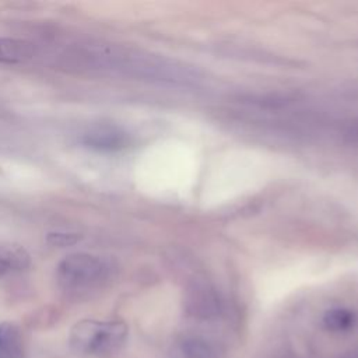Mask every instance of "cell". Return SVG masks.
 <instances>
[{
	"instance_id": "obj_1",
	"label": "cell",
	"mask_w": 358,
	"mask_h": 358,
	"mask_svg": "<svg viewBox=\"0 0 358 358\" xmlns=\"http://www.w3.org/2000/svg\"><path fill=\"white\" fill-rule=\"evenodd\" d=\"M113 264L98 255L77 252L66 256L56 267L59 287L71 296H87L105 287L113 274Z\"/></svg>"
},
{
	"instance_id": "obj_5",
	"label": "cell",
	"mask_w": 358,
	"mask_h": 358,
	"mask_svg": "<svg viewBox=\"0 0 358 358\" xmlns=\"http://www.w3.org/2000/svg\"><path fill=\"white\" fill-rule=\"evenodd\" d=\"M83 141L87 147H91L95 150L113 151V150H120L127 144V134L116 127L101 126L87 133Z\"/></svg>"
},
{
	"instance_id": "obj_7",
	"label": "cell",
	"mask_w": 358,
	"mask_h": 358,
	"mask_svg": "<svg viewBox=\"0 0 358 358\" xmlns=\"http://www.w3.org/2000/svg\"><path fill=\"white\" fill-rule=\"evenodd\" d=\"M324 329L333 333H344L351 330L357 323V315L347 308H331L322 317Z\"/></svg>"
},
{
	"instance_id": "obj_2",
	"label": "cell",
	"mask_w": 358,
	"mask_h": 358,
	"mask_svg": "<svg viewBox=\"0 0 358 358\" xmlns=\"http://www.w3.org/2000/svg\"><path fill=\"white\" fill-rule=\"evenodd\" d=\"M127 326L120 320L85 319L74 324L70 333V347L87 357H109L126 343Z\"/></svg>"
},
{
	"instance_id": "obj_9",
	"label": "cell",
	"mask_w": 358,
	"mask_h": 358,
	"mask_svg": "<svg viewBox=\"0 0 358 358\" xmlns=\"http://www.w3.org/2000/svg\"><path fill=\"white\" fill-rule=\"evenodd\" d=\"M78 236L76 234H49L48 241L56 246H67L76 243Z\"/></svg>"
},
{
	"instance_id": "obj_6",
	"label": "cell",
	"mask_w": 358,
	"mask_h": 358,
	"mask_svg": "<svg viewBox=\"0 0 358 358\" xmlns=\"http://www.w3.org/2000/svg\"><path fill=\"white\" fill-rule=\"evenodd\" d=\"M0 358H25V341L14 323H0Z\"/></svg>"
},
{
	"instance_id": "obj_8",
	"label": "cell",
	"mask_w": 358,
	"mask_h": 358,
	"mask_svg": "<svg viewBox=\"0 0 358 358\" xmlns=\"http://www.w3.org/2000/svg\"><path fill=\"white\" fill-rule=\"evenodd\" d=\"M31 56V45L22 39L0 38V62L17 63Z\"/></svg>"
},
{
	"instance_id": "obj_4",
	"label": "cell",
	"mask_w": 358,
	"mask_h": 358,
	"mask_svg": "<svg viewBox=\"0 0 358 358\" xmlns=\"http://www.w3.org/2000/svg\"><path fill=\"white\" fill-rule=\"evenodd\" d=\"M31 264L27 249L18 243L0 241V277L24 271Z\"/></svg>"
},
{
	"instance_id": "obj_3",
	"label": "cell",
	"mask_w": 358,
	"mask_h": 358,
	"mask_svg": "<svg viewBox=\"0 0 358 358\" xmlns=\"http://www.w3.org/2000/svg\"><path fill=\"white\" fill-rule=\"evenodd\" d=\"M221 347L200 334H185L173 343L171 358H221Z\"/></svg>"
}]
</instances>
